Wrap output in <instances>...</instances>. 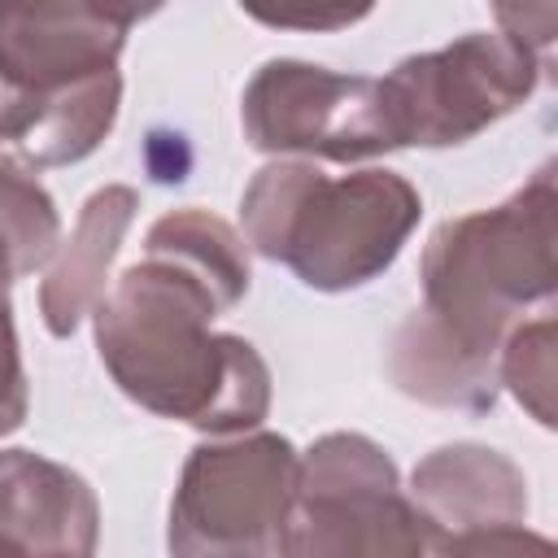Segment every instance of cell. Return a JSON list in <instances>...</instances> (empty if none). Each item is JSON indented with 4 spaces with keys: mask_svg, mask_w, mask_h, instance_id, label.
I'll use <instances>...</instances> for the list:
<instances>
[{
    "mask_svg": "<svg viewBox=\"0 0 558 558\" xmlns=\"http://www.w3.org/2000/svg\"><path fill=\"white\" fill-rule=\"evenodd\" d=\"M135 214H140V192L131 183H105L78 205L70 235H61L39 279V318L48 336L70 340L78 323L92 318L96 301L109 288V270L122 253Z\"/></svg>",
    "mask_w": 558,
    "mask_h": 558,
    "instance_id": "8fae6325",
    "label": "cell"
},
{
    "mask_svg": "<svg viewBox=\"0 0 558 558\" xmlns=\"http://www.w3.org/2000/svg\"><path fill=\"white\" fill-rule=\"evenodd\" d=\"M497 384L549 432L558 423V318L545 305L536 318H519L497 349Z\"/></svg>",
    "mask_w": 558,
    "mask_h": 558,
    "instance_id": "9a60e30c",
    "label": "cell"
},
{
    "mask_svg": "<svg viewBox=\"0 0 558 558\" xmlns=\"http://www.w3.org/2000/svg\"><path fill=\"white\" fill-rule=\"evenodd\" d=\"M388 375L401 397L436 410L488 414L497 405V357H480L449 340L423 310H410L388 344Z\"/></svg>",
    "mask_w": 558,
    "mask_h": 558,
    "instance_id": "7c38bea8",
    "label": "cell"
},
{
    "mask_svg": "<svg viewBox=\"0 0 558 558\" xmlns=\"http://www.w3.org/2000/svg\"><path fill=\"white\" fill-rule=\"evenodd\" d=\"M549 61L501 31H466L445 48L401 57L379 78L392 148H458L527 105Z\"/></svg>",
    "mask_w": 558,
    "mask_h": 558,
    "instance_id": "8992f818",
    "label": "cell"
},
{
    "mask_svg": "<svg viewBox=\"0 0 558 558\" xmlns=\"http://www.w3.org/2000/svg\"><path fill=\"white\" fill-rule=\"evenodd\" d=\"M96 545L100 501L87 475L35 449H0V554L87 558Z\"/></svg>",
    "mask_w": 558,
    "mask_h": 558,
    "instance_id": "30bf717a",
    "label": "cell"
},
{
    "mask_svg": "<svg viewBox=\"0 0 558 558\" xmlns=\"http://www.w3.org/2000/svg\"><path fill=\"white\" fill-rule=\"evenodd\" d=\"M545 161L493 209L445 218L418 257L423 314L462 349L497 357L506 331L558 292V183Z\"/></svg>",
    "mask_w": 558,
    "mask_h": 558,
    "instance_id": "3957f363",
    "label": "cell"
},
{
    "mask_svg": "<svg viewBox=\"0 0 558 558\" xmlns=\"http://www.w3.org/2000/svg\"><path fill=\"white\" fill-rule=\"evenodd\" d=\"M0 244L9 253L13 279L35 275L61 244V214L52 192L39 183L35 166L0 148Z\"/></svg>",
    "mask_w": 558,
    "mask_h": 558,
    "instance_id": "5bb4252c",
    "label": "cell"
},
{
    "mask_svg": "<svg viewBox=\"0 0 558 558\" xmlns=\"http://www.w3.org/2000/svg\"><path fill=\"white\" fill-rule=\"evenodd\" d=\"M227 305L166 253H144L109 279L92 310L96 353L126 401L205 436L262 427L270 414V366L231 331H214Z\"/></svg>",
    "mask_w": 558,
    "mask_h": 558,
    "instance_id": "6da1fadb",
    "label": "cell"
},
{
    "mask_svg": "<svg viewBox=\"0 0 558 558\" xmlns=\"http://www.w3.org/2000/svg\"><path fill=\"white\" fill-rule=\"evenodd\" d=\"M418 218V187L388 166L323 174L305 157H275L240 196L244 244L314 292L375 283L401 257Z\"/></svg>",
    "mask_w": 558,
    "mask_h": 558,
    "instance_id": "7a4b0ae2",
    "label": "cell"
},
{
    "mask_svg": "<svg viewBox=\"0 0 558 558\" xmlns=\"http://www.w3.org/2000/svg\"><path fill=\"white\" fill-rule=\"evenodd\" d=\"M248 148L305 161H371L392 153L379 78L340 74L296 57H270L240 96Z\"/></svg>",
    "mask_w": 558,
    "mask_h": 558,
    "instance_id": "52a82bcc",
    "label": "cell"
},
{
    "mask_svg": "<svg viewBox=\"0 0 558 558\" xmlns=\"http://www.w3.org/2000/svg\"><path fill=\"white\" fill-rule=\"evenodd\" d=\"M235 4L257 26H270V31L331 35V31H349L362 17H371L379 0H235Z\"/></svg>",
    "mask_w": 558,
    "mask_h": 558,
    "instance_id": "2e32d148",
    "label": "cell"
},
{
    "mask_svg": "<svg viewBox=\"0 0 558 558\" xmlns=\"http://www.w3.org/2000/svg\"><path fill=\"white\" fill-rule=\"evenodd\" d=\"M410 501L427 527V554H514L549 549L527 532V475L523 466L475 440H453L423 453L410 471Z\"/></svg>",
    "mask_w": 558,
    "mask_h": 558,
    "instance_id": "ba28073f",
    "label": "cell"
},
{
    "mask_svg": "<svg viewBox=\"0 0 558 558\" xmlns=\"http://www.w3.org/2000/svg\"><path fill=\"white\" fill-rule=\"evenodd\" d=\"M301 449L283 432L248 427L192 445L166 523L179 558H283Z\"/></svg>",
    "mask_w": 558,
    "mask_h": 558,
    "instance_id": "277c9868",
    "label": "cell"
},
{
    "mask_svg": "<svg viewBox=\"0 0 558 558\" xmlns=\"http://www.w3.org/2000/svg\"><path fill=\"white\" fill-rule=\"evenodd\" d=\"M418 558L427 527L401 488L384 445L362 432H327L296 462V497L283 558Z\"/></svg>",
    "mask_w": 558,
    "mask_h": 558,
    "instance_id": "5b68a950",
    "label": "cell"
},
{
    "mask_svg": "<svg viewBox=\"0 0 558 558\" xmlns=\"http://www.w3.org/2000/svg\"><path fill=\"white\" fill-rule=\"evenodd\" d=\"M92 4H100L109 17H118L122 26H135V22H148L153 13H161L166 9V0H92Z\"/></svg>",
    "mask_w": 558,
    "mask_h": 558,
    "instance_id": "d6986e66",
    "label": "cell"
},
{
    "mask_svg": "<svg viewBox=\"0 0 558 558\" xmlns=\"http://www.w3.org/2000/svg\"><path fill=\"white\" fill-rule=\"evenodd\" d=\"M31 414V379L13 327V266L0 244V440L13 436Z\"/></svg>",
    "mask_w": 558,
    "mask_h": 558,
    "instance_id": "e0dca14e",
    "label": "cell"
},
{
    "mask_svg": "<svg viewBox=\"0 0 558 558\" xmlns=\"http://www.w3.org/2000/svg\"><path fill=\"white\" fill-rule=\"evenodd\" d=\"M126 31L92 0H0V74L39 109L17 157H26L57 105L118 74Z\"/></svg>",
    "mask_w": 558,
    "mask_h": 558,
    "instance_id": "9c48e42d",
    "label": "cell"
},
{
    "mask_svg": "<svg viewBox=\"0 0 558 558\" xmlns=\"http://www.w3.org/2000/svg\"><path fill=\"white\" fill-rule=\"evenodd\" d=\"M497 31L549 61L558 39V0H488Z\"/></svg>",
    "mask_w": 558,
    "mask_h": 558,
    "instance_id": "ac0fdd59",
    "label": "cell"
},
{
    "mask_svg": "<svg viewBox=\"0 0 558 558\" xmlns=\"http://www.w3.org/2000/svg\"><path fill=\"white\" fill-rule=\"evenodd\" d=\"M144 253H166V257L183 262L192 275H201L218 292V301L227 305V314L244 301V292L253 283L244 235L227 218H218L209 209H196V205L161 214L144 231Z\"/></svg>",
    "mask_w": 558,
    "mask_h": 558,
    "instance_id": "4fadbf2b",
    "label": "cell"
}]
</instances>
